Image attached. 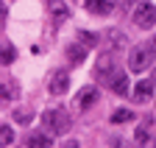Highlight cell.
Wrapping results in <instances>:
<instances>
[{
	"instance_id": "3957f363",
	"label": "cell",
	"mask_w": 156,
	"mask_h": 148,
	"mask_svg": "<svg viewBox=\"0 0 156 148\" xmlns=\"http://www.w3.org/2000/svg\"><path fill=\"white\" fill-rule=\"evenodd\" d=\"M134 25L142 28V31L153 28V25H156V6H153V3H140V6H136V11H134Z\"/></svg>"
},
{
	"instance_id": "d6986e66",
	"label": "cell",
	"mask_w": 156,
	"mask_h": 148,
	"mask_svg": "<svg viewBox=\"0 0 156 148\" xmlns=\"http://www.w3.org/2000/svg\"><path fill=\"white\" fill-rule=\"evenodd\" d=\"M64 148H78V143L73 140V143H64Z\"/></svg>"
},
{
	"instance_id": "4fadbf2b",
	"label": "cell",
	"mask_w": 156,
	"mask_h": 148,
	"mask_svg": "<svg viewBox=\"0 0 156 148\" xmlns=\"http://www.w3.org/2000/svg\"><path fill=\"white\" fill-rule=\"evenodd\" d=\"M84 56H87V53H84V48H81V45H70V48H67V59H70L73 64H81V62H84Z\"/></svg>"
},
{
	"instance_id": "8992f818",
	"label": "cell",
	"mask_w": 156,
	"mask_h": 148,
	"mask_svg": "<svg viewBox=\"0 0 156 148\" xmlns=\"http://www.w3.org/2000/svg\"><path fill=\"white\" fill-rule=\"evenodd\" d=\"M48 9H50V23L53 25H64L70 20V9L62 3V0H48Z\"/></svg>"
},
{
	"instance_id": "30bf717a",
	"label": "cell",
	"mask_w": 156,
	"mask_h": 148,
	"mask_svg": "<svg viewBox=\"0 0 156 148\" xmlns=\"http://www.w3.org/2000/svg\"><path fill=\"white\" fill-rule=\"evenodd\" d=\"M151 95H153V84H151V81H140V84L134 87V92H131V98H134L136 103L151 101Z\"/></svg>"
},
{
	"instance_id": "6da1fadb",
	"label": "cell",
	"mask_w": 156,
	"mask_h": 148,
	"mask_svg": "<svg viewBox=\"0 0 156 148\" xmlns=\"http://www.w3.org/2000/svg\"><path fill=\"white\" fill-rule=\"evenodd\" d=\"M42 123L50 134H64L67 128H70V117L64 109H48V112L42 115Z\"/></svg>"
},
{
	"instance_id": "52a82bcc",
	"label": "cell",
	"mask_w": 156,
	"mask_h": 148,
	"mask_svg": "<svg viewBox=\"0 0 156 148\" xmlns=\"http://www.w3.org/2000/svg\"><path fill=\"white\" fill-rule=\"evenodd\" d=\"M95 73H98V78H101V81H112V78L117 76V67H114L112 56H101V59H98Z\"/></svg>"
},
{
	"instance_id": "7a4b0ae2",
	"label": "cell",
	"mask_w": 156,
	"mask_h": 148,
	"mask_svg": "<svg viewBox=\"0 0 156 148\" xmlns=\"http://www.w3.org/2000/svg\"><path fill=\"white\" fill-rule=\"evenodd\" d=\"M151 56H153L151 48L136 45V48L128 53V70H131V73H145V70L151 67Z\"/></svg>"
},
{
	"instance_id": "ac0fdd59",
	"label": "cell",
	"mask_w": 156,
	"mask_h": 148,
	"mask_svg": "<svg viewBox=\"0 0 156 148\" xmlns=\"http://www.w3.org/2000/svg\"><path fill=\"white\" fill-rule=\"evenodd\" d=\"M14 117H17V123H23V126H28V123L34 120V115H31V112H14Z\"/></svg>"
},
{
	"instance_id": "ba28073f",
	"label": "cell",
	"mask_w": 156,
	"mask_h": 148,
	"mask_svg": "<svg viewBox=\"0 0 156 148\" xmlns=\"http://www.w3.org/2000/svg\"><path fill=\"white\" fill-rule=\"evenodd\" d=\"M84 6L92 14H109V11H114L117 0H84Z\"/></svg>"
},
{
	"instance_id": "e0dca14e",
	"label": "cell",
	"mask_w": 156,
	"mask_h": 148,
	"mask_svg": "<svg viewBox=\"0 0 156 148\" xmlns=\"http://www.w3.org/2000/svg\"><path fill=\"white\" fill-rule=\"evenodd\" d=\"M14 56H17V53H14V48H11L9 42H6V45H3V53H0V59H3V64H11V62H14Z\"/></svg>"
},
{
	"instance_id": "9a60e30c",
	"label": "cell",
	"mask_w": 156,
	"mask_h": 148,
	"mask_svg": "<svg viewBox=\"0 0 156 148\" xmlns=\"http://www.w3.org/2000/svg\"><path fill=\"white\" fill-rule=\"evenodd\" d=\"M109 120L112 123H128V120H134V112H128V109H117V112L109 115Z\"/></svg>"
},
{
	"instance_id": "9c48e42d",
	"label": "cell",
	"mask_w": 156,
	"mask_h": 148,
	"mask_svg": "<svg viewBox=\"0 0 156 148\" xmlns=\"http://www.w3.org/2000/svg\"><path fill=\"white\" fill-rule=\"evenodd\" d=\"M50 143H53V137L45 134V132H31V134H25V145L28 148H50Z\"/></svg>"
},
{
	"instance_id": "8fae6325",
	"label": "cell",
	"mask_w": 156,
	"mask_h": 148,
	"mask_svg": "<svg viewBox=\"0 0 156 148\" xmlns=\"http://www.w3.org/2000/svg\"><path fill=\"white\" fill-rule=\"evenodd\" d=\"M128 78H126V73H117V76L112 78V92L114 95H128Z\"/></svg>"
},
{
	"instance_id": "277c9868",
	"label": "cell",
	"mask_w": 156,
	"mask_h": 148,
	"mask_svg": "<svg viewBox=\"0 0 156 148\" xmlns=\"http://www.w3.org/2000/svg\"><path fill=\"white\" fill-rule=\"evenodd\" d=\"M134 140L140 148H156V128H153V120H142L134 132Z\"/></svg>"
},
{
	"instance_id": "5bb4252c",
	"label": "cell",
	"mask_w": 156,
	"mask_h": 148,
	"mask_svg": "<svg viewBox=\"0 0 156 148\" xmlns=\"http://www.w3.org/2000/svg\"><path fill=\"white\" fill-rule=\"evenodd\" d=\"M106 39H109V48H123V45H126V34L112 28V31L106 34Z\"/></svg>"
},
{
	"instance_id": "7c38bea8",
	"label": "cell",
	"mask_w": 156,
	"mask_h": 148,
	"mask_svg": "<svg viewBox=\"0 0 156 148\" xmlns=\"http://www.w3.org/2000/svg\"><path fill=\"white\" fill-rule=\"evenodd\" d=\"M98 101V89L95 87H87L84 92H81V98H78V103H81V109H89L92 103Z\"/></svg>"
},
{
	"instance_id": "5b68a950",
	"label": "cell",
	"mask_w": 156,
	"mask_h": 148,
	"mask_svg": "<svg viewBox=\"0 0 156 148\" xmlns=\"http://www.w3.org/2000/svg\"><path fill=\"white\" fill-rule=\"evenodd\" d=\"M48 89L53 92V95H64V92L70 89V73L67 70H56L50 81H48Z\"/></svg>"
},
{
	"instance_id": "2e32d148",
	"label": "cell",
	"mask_w": 156,
	"mask_h": 148,
	"mask_svg": "<svg viewBox=\"0 0 156 148\" xmlns=\"http://www.w3.org/2000/svg\"><path fill=\"white\" fill-rule=\"evenodd\" d=\"M11 143H14V132H11V128L3 123V126H0V145L6 148V145H11Z\"/></svg>"
}]
</instances>
